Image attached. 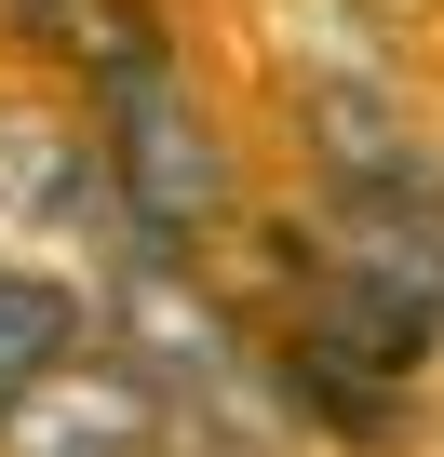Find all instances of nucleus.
I'll return each instance as SVG.
<instances>
[{"instance_id": "obj_1", "label": "nucleus", "mask_w": 444, "mask_h": 457, "mask_svg": "<svg viewBox=\"0 0 444 457\" xmlns=\"http://www.w3.org/2000/svg\"><path fill=\"white\" fill-rule=\"evenodd\" d=\"M95 148H108V188H121L135 243H202V228L230 215V148H215V121L188 108L175 54L135 68V81H108V135Z\"/></svg>"}, {"instance_id": "obj_2", "label": "nucleus", "mask_w": 444, "mask_h": 457, "mask_svg": "<svg viewBox=\"0 0 444 457\" xmlns=\"http://www.w3.org/2000/svg\"><path fill=\"white\" fill-rule=\"evenodd\" d=\"M0 457H175V403L162 363L135 350H68L0 403Z\"/></svg>"}, {"instance_id": "obj_3", "label": "nucleus", "mask_w": 444, "mask_h": 457, "mask_svg": "<svg viewBox=\"0 0 444 457\" xmlns=\"http://www.w3.org/2000/svg\"><path fill=\"white\" fill-rule=\"evenodd\" d=\"M14 28H28V41H41V54H68V68H81V81H95V95H108V81H135V68H162V54H175V28H162V14H148V0H14Z\"/></svg>"}, {"instance_id": "obj_4", "label": "nucleus", "mask_w": 444, "mask_h": 457, "mask_svg": "<svg viewBox=\"0 0 444 457\" xmlns=\"http://www.w3.org/2000/svg\"><path fill=\"white\" fill-rule=\"evenodd\" d=\"M68 350H81V283L41 270V256H0V403L41 363H68Z\"/></svg>"}]
</instances>
